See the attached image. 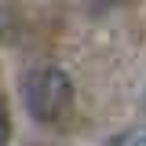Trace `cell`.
I'll return each mask as SVG.
<instances>
[{"mask_svg":"<svg viewBox=\"0 0 146 146\" xmlns=\"http://www.w3.org/2000/svg\"><path fill=\"white\" fill-rule=\"evenodd\" d=\"M113 146H146V124H139V128H131V131H124V135H121Z\"/></svg>","mask_w":146,"mask_h":146,"instance_id":"obj_2","label":"cell"},{"mask_svg":"<svg viewBox=\"0 0 146 146\" xmlns=\"http://www.w3.org/2000/svg\"><path fill=\"white\" fill-rule=\"evenodd\" d=\"M22 99H26V110L29 117L40 121V124H55L73 102V84L70 77L55 66H44V70H33L22 84Z\"/></svg>","mask_w":146,"mask_h":146,"instance_id":"obj_1","label":"cell"},{"mask_svg":"<svg viewBox=\"0 0 146 146\" xmlns=\"http://www.w3.org/2000/svg\"><path fill=\"white\" fill-rule=\"evenodd\" d=\"M7 139H11V124H7V113L0 110V146H7Z\"/></svg>","mask_w":146,"mask_h":146,"instance_id":"obj_3","label":"cell"}]
</instances>
